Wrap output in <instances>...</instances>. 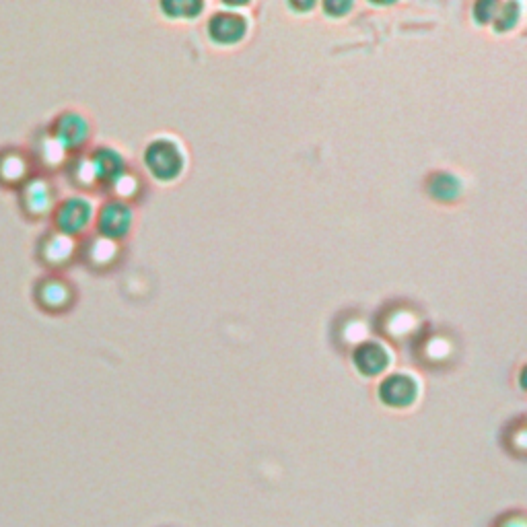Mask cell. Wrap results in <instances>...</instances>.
I'll list each match as a JSON object with an SVG mask.
<instances>
[{
    "label": "cell",
    "instance_id": "14",
    "mask_svg": "<svg viewBox=\"0 0 527 527\" xmlns=\"http://www.w3.org/2000/svg\"><path fill=\"white\" fill-rule=\"evenodd\" d=\"M161 9L165 13H169L171 17H194L196 13L202 11V3H165L161 5Z\"/></svg>",
    "mask_w": 527,
    "mask_h": 527
},
{
    "label": "cell",
    "instance_id": "10",
    "mask_svg": "<svg viewBox=\"0 0 527 527\" xmlns=\"http://www.w3.org/2000/svg\"><path fill=\"white\" fill-rule=\"evenodd\" d=\"M38 299L46 309H60L68 303L70 293L64 283H60V280L56 278H50V280H44V283L40 285Z\"/></svg>",
    "mask_w": 527,
    "mask_h": 527
},
{
    "label": "cell",
    "instance_id": "8",
    "mask_svg": "<svg viewBox=\"0 0 527 527\" xmlns=\"http://www.w3.org/2000/svg\"><path fill=\"white\" fill-rule=\"evenodd\" d=\"M23 208L29 215L38 217L48 213V208L52 206V188L46 184V180H31L25 184L21 192Z\"/></svg>",
    "mask_w": 527,
    "mask_h": 527
},
{
    "label": "cell",
    "instance_id": "11",
    "mask_svg": "<svg viewBox=\"0 0 527 527\" xmlns=\"http://www.w3.org/2000/svg\"><path fill=\"white\" fill-rule=\"evenodd\" d=\"M27 171V165L23 161V157L9 149L5 153H0V180L3 182H19Z\"/></svg>",
    "mask_w": 527,
    "mask_h": 527
},
{
    "label": "cell",
    "instance_id": "7",
    "mask_svg": "<svg viewBox=\"0 0 527 527\" xmlns=\"http://www.w3.org/2000/svg\"><path fill=\"white\" fill-rule=\"evenodd\" d=\"M87 138V120L81 114L66 112L56 120L54 140L60 147H77Z\"/></svg>",
    "mask_w": 527,
    "mask_h": 527
},
{
    "label": "cell",
    "instance_id": "13",
    "mask_svg": "<svg viewBox=\"0 0 527 527\" xmlns=\"http://www.w3.org/2000/svg\"><path fill=\"white\" fill-rule=\"evenodd\" d=\"M462 186L460 182L451 178V175H445V173H439L433 178L431 182V194L437 198V200H453L458 198Z\"/></svg>",
    "mask_w": 527,
    "mask_h": 527
},
{
    "label": "cell",
    "instance_id": "5",
    "mask_svg": "<svg viewBox=\"0 0 527 527\" xmlns=\"http://www.w3.org/2000/svg\"><path fill=\"white\" fill-rule=\"evenodd\" d=\"M353 361L363 375L375 377V375H379L388 369L390 353L385 350V346H381L377 342H363L361 346H357Z\"/></svg>",
    "mask_w": 527,
    "mask_h": 527
},
{
    "label": "cell",
    "instance_id": "2",
    "mask_svg": "<svg viewBox=\"0 0 527 527\" xmlns=\"http://www.w3.org/2000/svg\"><path fill=\"white\" fill-rule=\"evenodd\" d=\"M418 383L406 373L385 377L379 385V400L390 408H408L418 398Z\"/></svg>",
    "mask_w": 527,
    "mask_h": 527
},
{
    "label": "cell",
    "instance_id": "3",
    "mask_svg": "<svg viewBox=\"0 0 527 527\" xmlns=\"http://www.w3.org/2000/svg\"><path fill=\"white\" fill-rule=\"evenodd\" d=\"M93 217V206L85 198H68L56 208V227L62 235H75L83 231Z\"/></svg>",
    "mask_w": 527,
    "mask_h": 527
},
{
    "label": "cell",
    "instance_id": "6",
    "mask_svg": "<svg viewBox=\"0 0 527 527\" xmlns=\"http://www.w3.org/2000/svg\"><path fill=\"white\" fill-rule=\"evenodd\" d=\"M132 223V213L130 208L124 206L122 202H110L101 208L99 213V229L105 237L116 239L128 233Z\"/></svg>",
    "mask_w": 527,
    "mask_h": 527
},
{
    "label": "cell",
    "instance_id": "16",
    "mask_svg": "<svg viewBox=\"0 0 527 527\" xmlns=\"http://www.w3.org/2000/svg\"><path fill=\"white\" fill-rule=\"evenodd\" d=\"M348 9H350V5H344V3H342V5H334V3L326 5V11H328V13H336V15H338V13H344V11H348Z\"/></svg>",
    "mask_w": 527,
    "mask_h": 527
},
{
    "label": "cell",
    "instance_id": "12",
    "mask_svg": "<svg viewBox=\"0 0 527 527\" xmlns=\"http://www.w3.org/2000/svg\"><path fill=\"white\" fill-rule=\"evenodd\" d=\"M70 252H73V243H70V239L62 233L48 237L42 245V254L50 264L64 262L70 256Z\"/></svg>",
    "mask_w": 527,
    "mask_h": 527
},
{
    "label": "cell",
    "instance_id": "4",
    "mask_svg": "<svg viewBox=\"0 0 527 527\" xmlns=\"http://www.w3.org/2000/svg\"><path fill=\"white\" fill-rule=\"evenodd\" d=\"M210 38L219 44L231 46L245 38L248 33V19L239 13H219L208 23Z\"/></svg>",
    "mask_w": 527,
    "mask_h": 527
},
{
    "label": "cell",
    "instance_id": "9",
    "mask_svg": "<svg viewBox=\"0 0 527 527\" xmlns=\"http://www.w3.org/2000/svg\"><path fill=\"white\" fill-rule=\"evenodd\" d=\"M91 169L101 180H114L122 171V159L110 149H99L91 159Z\"/></svg>",
    "mask_w": 527,
    "mask_h": 527
},
{
    "label": "cell",
    "instance_id": "15",
    "mask_svg": "<svg viewBox=\"0 0 527 527\" xmlns=\"http://www.w3.org/2000/svg\"><path fill=\"white\" fill-rule=\"evenodd\" d=\"M513 7H515V5H505V7H503V13H501L499 17H495V25H497L499 31H507V29H511V27L515 25V21H517V17H519V9H517L515 13H511Z\"/></svg>",
    "mask_w": 527,
    "mask_h": 527
},
{
    "label": "cell",
    "instance_id": "1",
    "mask_svg": "<svg viewBox=\"0 0 527 527\" xmlns=\"http://www.w3.org/2000/svg\"><path fill=\"white\" fill-rule=\"evenodd\" d=\"M145 163L157 180L171 182L184 171V153L171 138H157L145 153Z\"/></svg>",
    "mask_w": 527,
    "mask_h": 527
}]
</instances>
